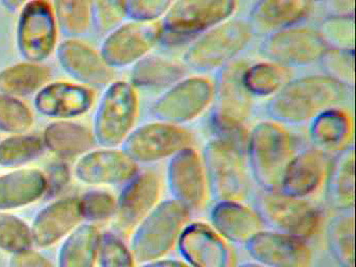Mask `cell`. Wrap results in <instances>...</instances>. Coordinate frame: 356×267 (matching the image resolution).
<instances>
[{"label": "cell", "instance_id": "6da1fadb", "mask_svg": "<svg viewBox=\"0 0 356 267\" xmlns=\"http://www.w3.org/2000/svg\"><path fill=\"white\" fill-rule=\"evenodd\" d=\"M352 91L325 74L291 79L270 98L268 112L280 121L302 122L329 108L341 106Z\"/></svg>", "mask_w": 356, "mask_h": 267}, {"label": "cell", "instance_id": "7a4b0ae2", "mask_svg": "<svg viewBox=\"0 0 356 267\" xmlns=\"http://www.w3.org/2000/svg\"><path fill=\"white\" fill-rule=\"evenodd\" d=\"M239 0H175L160 21L166 47L187 46L202 33L233 18Z\"/></svg>", "mask_w": 356, "mask_h": 267}, {"label": "cell", "instance_id": "3957f363", "mask_svg": "<svg viewBox=\"0 0 356 267\" xmlns=\"http://www.w3.org/2000/svg\"><path fill=\"white\" fill-rule=\"evenodd\" d=\"M253 37L247 19L233 17L189 43L183 54V64L195 73L218 71L237 60Z\"/></svg>", "mask_w": 356, "mask_h": 267}, {"label": "cell", "instance_id": "277c9868", "mask_svg": "<svg viewBox=\"0 0 356 267\" xmlns=\"http://www.w3.org/2000/svg\"><path fill=\"white\" fill-rule=\"evenodd\" d=\"M214 81L204 73L186 74L162 91L153 113L165 122H185L213 104Z\"/></svg>", "mask_w": 356, "mask_h": 267}, {"label": "cell", "instance_id": "5b68a950", "mask_svg": "<svg viewBox=\"0 0 356 267\" xmlns=\"http://www.w3.org/2000/svg\"><path fill=\"white\" fill-rule=\"evenodd\" d=\"M137 89L130 81H112L104 92L95 123L97 141L115 146L128 135L138 112Z\"/></svg>", "mask_w": 356, "mask_h": 267}, {"label": "cell", "instance_id": "8992f818", "mask_svg": "<svg viewBox=\"0 0 356 267\" xmlns=\"http://www.w3.org/2000/svg\"><path fill=\"white\" fill-rule=\"evenodd\" d=\"M326 51L318 29L303 23L266 35L261 44L266 58L289 68L318 64Z\"/></svg>", "mask_w": 356, "mask_h": 267}, {"label": "cell", "instance_id": "52a82bcc", "mask_svg": "<svg viewBox=\"0 0 356 267\" xmlns=\"http://www.w3.org/2000/svg\"><path fill=\"white\" fill-rule=\"evenodd\" d=\"M160 42V22L130 20L108 33L99 54L111 68L133 66L152 54Z\"/></svg>", "mask_w": 356, "mask_h": 267}, {"label": "cell", "instance_id": "ba28073f", "mask_svg": "<svg viewBox=\"0 0 356 267\" xmlns=\"http://www.w3.org/2000/svg\"><path fill=\"white\" fill-rule=\"evenodd\" d=\"M58 25L53 6L47 0H30L22 6L17 42L26 62H44L57 43Z\"/></svg>", "mask_w": 356, "mask_h": 267}, {"label": "cell", "instance_id": "9c48e42d", "mask_svg": "<svg viewBox=\"0 0 356 267\" xmlns=\"http://www.w3.org/2000/svg\"><path fill=\"white\" fill-rule=\"evenodd\" d=\"M248 62L233 60L216 71L214 81V116L220 124L235 127L251 110L253 96L245 83Z\"/></svg>", "mask_w": 356, "mask_h": 267}, {"label": "cell", "instance_id": "30bf717a", "mask_svg": "<svg viewBox=\"0 0 356 267\" xmlns=\"http://www.w3.org/2000/svg\"><path fill=\"white\" fill-rule=\"evenodd\" d=\"M58 60L63 70L85 87H107L113 81V68L95 49L78 41L68 39L60 44Z\"/></svg>", "mask_w": 356, "mask_h": 267}, {"label": "cell", "instance_id": "8fae6325", "mask_svg": "<svg viewBox=\"0 0 356 267\" xmlns=\"http://www.w3.org/2000/svg\"><path fill=\"white\" fill-rule=\"evenodd\" d=\"M309 0H257L247 19L254 35H272L293 25L302 24L312 10Z\"/></svg>", "mask_w": 356, "mask_h": 267}, {"label": "cell", "instance_id": "7c38bea8", "mask_svg": "<svg viewBox=\"0 0 356 267\" xmlns=\"http://www.w3.org/2000/svg\"><path fill=\"white\" fill-rule=\"evenodd\" d=\"M92 100L93 94L89 88L80 83L56 81L39 90L35 106L45 116L65 119L86 113Z\"/></svg>", "mask_w": 356, "mask_h": 267}, {"label": "cell", "instance_id": "4fadbf2b", "mask_svg": "<svg viewBox=\"0 0 356 267\" xmlns=\"http://www.w3.org/2000/svg\"><path fill=\"white\" fill-rule=\"evenodd\" d=\"M186 141V133L176 125L152 123L137 129L128 138L126 149L135 158H153L178 149Z\"/></svg>", "mask_w": 356, "mask_h": 267}, {"label": "cell", "instance_id": "5bb4252c", "mask_svg": "<svg viewBox=\"0 0 356 267\" xmlns=\"http://www.w3.org/2000/svg\"><path fill=\"white\" fill-rule=\"evenodd\" d=\"M182 60L152 52L133 65L130 83L136 89L162 92L187 74Z\"/></svg>", "mask_w": 356, "mask_h": 267}, {"label": "cell", "instance_id": "9a60e30c", "mask_svg": "<svg viewBox=\"0 0 356 267\" xmlns=\"http://www.w3.org/2000/svg\"><path fill=\"white\" fill-rule=\"evenodd\" d=\"M82 216L80 202H56L41 212L34 222L33 237L39 245H49L70 232Z\"/></svg>", "mask_w": 356, "mask_h": 267}, {"label": "cell", "instance_id": "2e32d148", "mask_svg": "<svg viewBox=\"0 0 356 267\" xmlns=\"http://www.w3.org/2000/svg\"><path fill=\"white\" fill-rule=\"evenodd\" d=\"M291 70L284 65L264 58L248 63L245 83L253 97H274L293 79Z\"/></svg>", "mask_w": 356, "mask_h": 267}, {"label": "cell", "instance_id": "e0dca14e", "mask_svg": "<svg viewBox=\"0 0 356 267\" xmlns=\"http://www.w3.org/2000/svg\"><path fill=\"white\" fill-rule=\"evenodd\" d=\"M47 181L39 171L19 170L0 177V208L28 204L44 191Z\"/></svg>", "mask_w": 356, "mask_h": 267}, {"label": "cell", "instance_id": "ac0fdd59", "mask_svg": "<svg viewBox=\"0 0 356 267\" xmlns=\"http://www.w3.org/2000/svg\"><path fill=\"white\" fill-rule=\"evenodd\" d=\"M44 143L51 152L63 158H74L90 149L93 136L82 124L60 121L45 129Z\"/></svg>", "mask_w": 356, "mask_h": 267}, {"label": "cell", "instance_id": "d6986e66", "mask_svg": "<svg viewBox=\"0 0 356 267\" xmlns=\"http://www.w3.org/2000/svg\"><path fill=\"white\" fill-rule=\"evenodd\" d=\"M51 76V71L38 63L14 65L0 72V92L20 97L39 91Z\"/></svg>", "mask_w": 356, "mask_h": 267}, {"label": "cell", "instance_id": "ffe728a7", "mask_svg": "<svg viewBox=\"0 0 356 267\" xmlns=\"http://www.w3.org/2000/svg\"><path fill=\"white\" fill-rule=\"evenodd\" d=\"M129 168L130 162L124 154L114 150H99L82 158L76 172L84 181L104 183L124 175Z\"/></svg>", "mask_w": 356, "mask_h": 267}, {"label": "cell", "instance_id": "44dd1931", "mask_svg": "<svg viewBox=\"0 0 356 267\" xmlns=\"http://www.w3.org/2000/svg\"><path fill=\"white\" fill-rule=\"evenodd\" d=\"M53 10L65 37L76 39L86 33L90 24L89 0H54Z\"/></svg>", "mask_w": 356, "mask_h": 267}, {"label": "cell", "instance_id": "7402d4cb", "mask_svg": "<svg viewBox=\"0 0 356 267\" xmlns=\"http://www.w3.org/2000/svg\"><path fill=\"white\" fill-rule=\"evenodd\" d=\"M97 246V232L82 227L66 241L61 254L62 267H93Z\"/></svg>", "mask_w": 356, "mask_h": 267}, {"label": "cell", "instance_id": "603a6c76", "mask_svg": "<svg viewBox=\"0 0 356 267\" xmlns=\"http://www.w3.org/2000/svg\"><path fill=\"white\" fill-rule=\"evenodd\" d=\"M316 29L327 49L354 50L355 48L354 17L327 16Z\"/></svg>", "mask_w": 356, "mask_h": 267}, {"label": "cell", "instance_id": "cb8c5ba5", "mask_svg": "<svg viewBox=\"0 0 356 267\" xmlns=\"http://www.w3.org/2000/svg\"><path fill=\"white\" fill-rule=\"evenodd\" d=\"M314 118V135L322 143H341L349 136V114L341 106L324 111Z\"/></svg>", "mask_w": 356, "mask_h": 267}, {"label": "cell", "instance_id": "d4e9b609", "mask_svg": "<svg viewBox=\"0 0 356 267\" xmlns=\"http://www.w3.org/2000/svg\"><path fill=\"white\" fill-rule=\"evenodd\" d=\"M43 143L35 136L18 135L0 143V165L16 166L38 156Z\"/></svg>", "mask_w": 356, "mask_h": 267}, {"label": "cell", "instance_id": "484cf974", "mask_svg": "<svg viewBox=\"0 0 356 267\" xmlns=\"http://www.w3.org/2000/svg\"><path fill=\"white\" fill-rule=\"evenodd\" d=\"M323 74L334 79L337 83L354 89L355 64L354 50L327 49L320 63Z\"/></svg>", "mask_w": 356, "mask_h": 267}, {"label": "cell", "instance_id": "4316f807", "mask_svg": "<svg viewBox=\"0 0 356 267\" xmlns=\"http://www.w3.org/2000/svg\"><path fill=\"white\" fill-rule=\"evenodd\" d=\"M33 124L30 108L17 97L0 94V129L12 134H22Z\"/></svg>", "mask_w": 356, "mask_h": 267}, {"label": "cell", "instance_id": "83f0119b", "mask_svg": "<svg viewBox=\"0 0 356 267\" xmlns=\"http://www.w3.org/2000/svg\"><path fill=\"white\" fill-rule=\"evenodd\" d=\"M32 240L30 229L22 220L12 215L0 214V248L22 254L30 248Z\"/></svg>", "mask_w": 356, "mask_h": 267}, {"label": "cell", "instance_id": "f1b7e54d", "mask_svg": "<svg viewBox=\"0 0 356 267\" xmlns=\"http://www.w3.org/2000/svg\"><path fill=\"white\" fill-rule=\"evenodd\" d=\"M89 10L90 21L104 33H109L126 19L124 0H89Z\"/></svg>", "mask_w": 356, "mask_h": 267}, {"label": "cell", "instance_id": "f546056e", "mask_svg": "<svg viewBox=\"0 0 356 267\" xmlns=\"http://www.w3.org/2000/svg\"><path fill=\"white\" fill-rule=\"evenodd\" d=\"M175 0H124L126 18L140 22H160Z\"/></svg>", "mask_w": 356, "mask_h": 267}, {"label": "cell", "instance_id": "4dcf8cb0", "mask_svg": "<svg viewBox=\"0 0 356 267\" xmlns=\"http://www.w3.org/2000/svg\"><path fill=\"white\" fill-rule=\"evenodd\" d=\"M80 207L82 215L87 218L102 219L111 213L113 202L107 194L92 192L84 196Z\"/></svg>", "mask_w": 356, "mask_h": 267}, {"label": "cell", "instance_id": "1f68e13d", "mask_svg": "<svg viewBox=\"0 0 356 267\" xmlns=\"http://www.w3.org/2000/svg\"><path fill=\"white\" fill-rule=\"evenodd\" d=\"M328 16L354 17L355 0H324Z\"/></svg>", "mask_w": 356, "mask_h": 267}, {"label": "cell", "instance_id": "d6a6232c", "mask_svg": "<svg viewBox=\"0 0 356 267\" xmlns=\"http://www.w3.org/2000/svg\"><path fill=\"white\" fill-rule=\"evenodd\" d=\"M13 267H54L49 261L33 252H22L14 258Z\"/></svg>", "mask_w": 356, "mask_h": 267}, {"label": "cell", "instance_id": "836d02e7", "mask_svg": "<svg viewBox=\"0 0 356 267\" xmlns=\"http://www.w3.org/2000/svg\"><path fill=\"white\" fill-rule=\"evenodd\" d=\"M30 0H0V3L3 4L7 10H16L17 8H22Z\"/></svg>", "mask_w": 356, "mask_h": 267}, {"label": "cell", "instance_id": "e575fe53", "mask_svg": "<svg viewBox=\"0 0 356 267\" xmlns=\"http://www.w3.org/2000/svg\"><path fill=\"white\" fill-rule=\"evenodd\" d=\"M310 2H312V3H314V2H323L324 0H309Z\"/></svg>", "mask_w": 356, "mask_h": 267}]
</instances>
